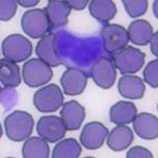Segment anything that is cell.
I'll return each mask as SVG.
<instances>
[{
    "label": "cell",
    "mask_w": 158,
    "mask_h": 158,
    "mask_svg": "<svg viewBox=\"0 0 158 158\" xmlns=\"http://www.w3.org/2000/svg\"><path fill=\"white\" fill-rule=\"evenodd\" d=\"M4 124L8 138L14 141L20 142L31 135L35 121L28 112L16 110L6 117Z\"/></svg>",
    "instance_id": "cell-1"
},
{
    "label": "cell",
    "mask_w": 158,
    "mask_h": 158,
    "mask_svg": "<svg viewBox=\"0 0 158 158\" xmlns=\"http://www.w3.org/2000/svg\"><path fill=\"white\" fill-rule=\"evenodd\" d=\"M21 26L24 32L34 39L44 37L52 27L44 9L38 8L24 13L21 19Z\"/></svg>",
    "instance_id": "cell-2"
},
{
    "label": "cell",
    "mask_w": 158,
    "mask_h": 158,
    "mask_svg": "<svg viewBox=\"0 0 158 158\" xmlns=\"http://www.w3.org/2000/svg\"><path fill=\"white\" fill-rule=\"evenodd\" d=\"M32 43L20 34L9 35L3 41L2 51L5 58L15 63L22 62L31 55Z\"/></svg>",
    "instance_id": "cell-3"
},
{
    "label": "cell",
    "mask_w": 158,
    "mask_h": 158,
    "mask_svg": "<svg viewBox=\"0 0 158 158\" xmlns=\"http://www.w3.org/2000/svg\"><path fill=\"white\" fill-rule=\"evenodd\" d=\"M22 73L25 84L33 88L47 84L50 81L53 75L50 66L37 58L31 59L24 64Z\"/></svg>",
    "instance_id": "cell-4"
},
{
    "label": "cell",
    "mask_w": 158,
    "mask_h": 158,
    "mask_svg": "<svg viewBox=\"0 0 158 158\" xmlns=\"http://www.w3.org/2000/svg\"><path fill=\"white\" fill-rule=\"evenodd\" d=\"M112 58L115 67L121 73L132 74L143 66L145 55L138 48L129 46L114 53Z\"/></svg>",
    "instance_id": "cell-5"
},
{
    "label": "cell",
    "mask_w": 158,
    "mask_h": 158,
    "mask_svg": "<svg viewBox=\"0 0 158 158\" xmlns=\"http://www.w3.org/2000/svg\"><path fill=\"white\" fill-rule=\"evenodd\" d=\"M64 98L61 89L57 85H48L36 92L33 103L38 110L43 113L56 111L63 104Z\"/></svg>",
    "instance_id": "cell-6"
},
{
    "label": "cell",
    "mask_w": 158,
    "mask_h": 158,
    "mask_svg": "<svg viewBox=\"0 0 158 158\" xmlns=\"http://www.w3.org/2000/svg\"><path fill=\"white\" fill-rule=\"evenodd\" d=\"M66 130L62 118L54 115L42 117L36 126V130L39 135L52 143L64 138Z\"/></svg>",
    "instance_id": "cell-7"
},
{
    "label": "cell",
    "mask_w": 158,
    "mask_h": 158,
    "mask_svg": "<svg viewBox=\"0 0 158 158\" xmlns=\"http://www.w3.org/2000/svg\"><path fill=\"white\" fill-rule=\"evenodd\" d=\"M102 36L105 49L110 53L122 50L129 41L128 31L123 27L116 24L105 26L102 29Z\"/></svg>",
    "instance_id": "cell-8"
},
{
    "label": "cell",
    "mask_w": 158,
    "mask_h": 158,
    "mask_svg": "<svg viewBox=\"0 0 158 158\" xmlns=\"http://www.w3.org/2000/svg\"><path fill=\"white\" fill-rule=\"evenodd\" d=\"M109 132L108 129L102 123L97 121L90 122L84 127L80 141L88 150L98 149L104 144Z\"/></svg>",
    "instance_id": "cell-9"
},
{
    "label": "cell",
    "mask_w": 158,
    "mask_h": 158,
    "mask_svg": "<svg viewBox=\"0 0 158 158\" xmlns=\"http://www.w3.org/2000/svg\"><path fill=\"white\" fill-rule=\"evenodd\" d=\"M114 63L106 58L99 59L91 69V76L95 83L104 89L111 88L115 82L116 71Z\"/></svg>",
    "instance_id": "cell-10"
},
{
    "label": "cell",
    "mask_w": 158,
    "mask_h": 158,
    "mask_svg": "<svg viewBox=\"0 0 158 158\" xmlns=\"http://www.w3.org/2000/svg\"><path fill=\"white\" fill-rule=\"evenodd\" d=\"M87 81V75L81 70L74 68L68 69L64 73L60 83L67 95L75 96L82 93Z\"/></svg>",
    "instance_id": "cell-11"
},
{
    "label": "cell",
    "mask_w": 158,
    "mask_h": 158,
    "mask_svg": "<svg viewBox=\"0 0 158 158\" xmlns=\"http://www.w3.org/2000/svg\"><path fill=\"white\" fill-rule=\"evenodd\" d=\"M133 125L135 132L143 139L151 140L158 137V118L152 114L142 112L136 115Z\"/></svg>",
    "instance_id": "cell-12"
},
{
    "label": "cell",
    "mask_w": 158,
    "mask_h": 158,
    "mask_svg": "<svg viewBox=\"0 0 158 158\" xmlns=\"http://www.w3.org/2000/svg\"><path fill=\"white\" fill-rule=\"evenodd\" d=\"M60 114L66 130L69 131L80 129L85 116L84 107L75 100L65 103Z\"/></svg>",
    "instance_id": "cell-13"
},
{
    "label": "cell",
    "mask_w": 158,
    "mask_h": 158,
    "mask_svg": "<svg viewBox=\"0 0 158 158\" xmlns=\"http://www.w3.org/2000/svg\"><path fill=\"white\" fill-rule=\"evenodd\" d=\"M56 35L50 33L42 38L38 42L35 48V52L39 59L53 67L62 64L56 50Z\"/></svg>",
    "instance_id": "cell-14"
},
{
    "label": "cell",
    "mask_w": 158,
    "mask_h": 158,
    "mask_svg": "<svg viewBox=\"0 0 158 158\" xmlns=\"http://www.w3.org/2000/svg\"><path fill=\"white\" fill-rule=\"evenodd\" d=\"M118 87L121 96L131 100L142 98L145 90V86L142 79L135 76H123L118 81Z\"/></svg>",
    "instance_id": "cell-15"
},
{
    "label": "cell",
    "mask_w": 158,
    "mask_h": 158,
    "mask_svg": "<svg viewBox=\"0 0 158 158\" xmlns=\"http://www.w3.org/2000/svg\"><path fill=\"white\" fill-rule=\"evenodd\" d=\"M134 138L132 130L128 127L120 125L114 127L109 133L107 143L112 151L125 150L131 144Z\"/></svg>",
    "instance_id": "cell-16"
},
{
    "label": "cell",
    "mask_w": 158,
    "mask_h": 158,
    "mask_svg": "<svg viewBox=\"0 0 158 158\" xmlns=\"http://www.w3.org/2000/svg\"><path fill=\"white\" fill-rule=\"evenodd\" d=\"M51 27L65 26L68 23V17L72 8L66 1H49L44 8Z\"/></svg>",
    "instance_id": "cell-17"
},
{
    "label": "cell",
    "mask_w": 158,
    "mask_h": 158,
    "mask_svg": "<svg viewBox=\"0 0 158 158\" xmlns=\"http://www.w3.org/2000/svg\"><path fill=\"white\" fill-rule=\"evenodd\" d=\"M137 114L136 106L132 102L120 101L111 107L110 121L117 125H124L131 123Z\"/></svg>",
    "instance_id": "cell-18"
},
{
    "label": "cell",
    "mask_w": 158,
    "mask_h": 158,
    "mask_svg": "<svg viewBox=\"0 0 158 158\" xmlns=\"http://www.w3.org/2000/svg\"><path fill=\"white\" fill-rule=\"evenodd\" d=\"M129 40L132 43L144 46L150 42L153 35L152 27L148 21L139 19L133 21L128 28Z\"/></svg>",
    "instance_id": "cell-19"
},
{
    "label": "cell",
    "mask_w": 158,
    "mask_h": 158,
    "mask_svg": "<svg viewBox=\"0 0 158 158\" xmlns=\"http://www.w3.org/2000/svg\"><path fill=\"white\" fill-rule=\"evenodd\" d=\"M0 80L7 88L18 86L21 82L20 69L15 63L5 58L0 60Z\"/></svg>",
    "instance_id": "cell-20"
},
{
    "label": "cell",
    "mask_w": 158,
    "mask_h": 158,
    "mask_svg": "<svg viewBox=\"0 0 158 158\" xmlns=\"http://www.w3.org/2000/svg\"><path fill=\"white\" fill-rule=\"evenodd\" d=\"M22 153L25 158H48L49 156L50 148L44 139L33 136L24 143Z\"/></svg>",
    "instance_id": "cell-21"
},
{
    "label": "cell",
    "mask_w": 158,
    "mask_h": 158,
    "mask_svg": "<svg viewBox=\"0 0 158 158\" xmlns=\"http://www.w3.org/2000/svg\"><path fill=\"white\" fill-rule=\"evenodd\" d=\"M89 10L92 16L101 22H107L112 19L117 11L114 3L110 1H93Z\"/></svg>",
    "instance_id": "cell-22"
},
{
    "label": "cell",
    "mask_w": 158,
    "mask_h": 158,
    "mask_svg": "<svg viewBox=\"0 0 158 158\" xmlns=\"http://www.w3.org/2000/svg\"><path fill=\"white\" fill-rule=\"evenodd\" d=\"M82 148L74 138H68L59 142L54 147L52 157L53 158H77L80 156Z\"/></svg>",
    "instance_id": "cell-23"
},
{
    "label": "cell",
    "mask_w": 158,
    "mask_h": 158,
    "mask_svg": "<svg viewBox=\"0 0 158 158\" xmlns=\"http://www.w3.org/2000/svg\"><path fill=\"white\" fill-rule=\"evenodd\" d=\"M123 2L127 13L132 18L141 16L147 11V1H123Z\"/></svg>",
    "instance_id": "cell-24"
},
{
    "label": "cell",
    "mask_w": 158,
    "mask_h": 158,
    "mask_svg": "<svg viewBox=\"0 0 158 158\" xmlns=\"http://www.w3.org/2000/svg\"><path fill=\"white\" fill-rule=\"evenodd\" d=\"M158 59L152 60L149 63L143 71L144 80L152 88L158 86Z\"/></svg>",
    "instance_id": "cell-25"
},
{
    "label": "cell",
    "mask_w": 158,
    "mask_h": 158,
    "mask_svg": "<svg viewBox=\"0 0 158 158\" xmlns=\"http://www.w3.org/2000/svg\"><path fill=\"white\" fill-rule=\"evenodd\" d=\"M1 17L2 21H7L13 18L17 8V1H3L1 0Z\"/></svg>",
    "instance_id": "cell-26"
},
{
    "label": "cell",
    "mask_w": 158,
    "mask_h": 158,
    "mask_svg": "<svg viewBox=\"0 0 158 158\" xmlns=\"http://www.w3.org/2000/svg\"><path fill=\"white\" fill-rule=\"evenodd\" d=\"M126 157L152 158L153 156L151 152L147 148L140 146H136L130 148L127 152Z\"/></svg>",
    "instance_id": "cell-27"
},
{
    "label": "cell",
    "mask_w": 158,
    "mask_h": 158,
    "mask_svg": "<svg viewBox=\"0 0 158 158\" xmlns=\"http://www.w3.org/2000/svg\"><path fill=\"white\" fill-rule=\"evenodd\" d=\"M158 32L154 34L150 41L151 49L152 52L155 56H158Z\"/></svg>",
    "instance_id": "cell-28"
},
{
    "label": "cell",
    "mask_w": 158,
    "mask_h": 158,
    "mask_svg": "<svg viewBox=\"0 0 158 158\" xmlns=\"http://www.w3.org/2000/svg\"><path fill=\"white\" fill-rule=\"evenodd\" d=\"M17 3L22 6L27 8L35 6L40 2L39 1H17Z\"/></svg>",
    "instance_id": "cell-29"
}]
</instances>
